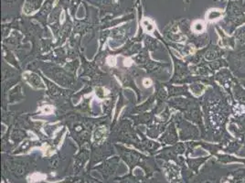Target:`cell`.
Instances as JSON below:
<instances>
[{"mask_svg": "<svg viewBox=\"0 0 245 183\" xmlns=\"http://www.w3.org/2000/svg\"><path fill=\"white\" fill-rule=\"evenodd\" d=\"M23 76L31 87L35 89H45V85L43 84V81H41V79L38 75L32 72H27L23 74Z\"/></svg>", "mask_w": 245, "mask_h": 183, "instance_id": "cell-1", "label": "cell"}, {"mask_svg": "<svg viewBox=\"0 0 245 183\" xmlns=\"http://www.w3.org/2000/svg\"><path fill=\"white\" fill-rule=\"evenodd\" d=\"M107 134H108V131L106 127L102 126V127L97 128L93 134V141L95 143H102L106 138Z\"/></svg>", "mask_w": 245, "mask_h": 183, "instance_id": "cell-2", "label": "cell"}, {"mask_svg": "<svg viewBox=\"0 0 245 183\" xmlns=\"http://www.w3.org/2000/svg\"><path fill=\"white\" fill-rule=\"evenodd\" d=\"M41 111L44 115H50L53 112V108L50 105H45L41 108Z\"/></svg>", "mask_w": 245, "mask_h": 183, "instance_id": "cell-3", "label": "cell"}, {"mask_svg": "<svg viewBox=\"0 0 245 183\" xmlns=\"http://www.w3.org/2000/svg\"><path fill=\"white\" fill-rule=\"evenodd\" d=\"M106 61H107V63H108L109 66L114 67V66L116 65V57H115V56H109V57L107 58Z\"/></svg>", "mask_w": 245, "mask_h": 183, "instance_id": "cell-4", "label": "cell"}, {"mask_svg": "<svg viewBox=\"0 0 245 183\" xmlns=\"http://www.w3.org/2000/svg\"><path fill=\"white\" fill-rule=\"evenodd\" d=\"M143 84L145 88H148V87H150L152 85V81L150 79H148V78H146V79H144L143 81Z\"/></svg>", "mask_w": 245, "mask_h": 183, "instance_id": "cell-5", "label": "cell"}, {"mask_svg": "<svg viewBox=\"0 0 245 183\" xmlns=\"http://www.w3.org/2000/svg\"><path fill=\"white\" fill-rule=\"evenodd\" d=\"M124 65H125V66H131V65H132V61H131L130 59L125 60V61H124Z\"/></svg>", "mask_w": 245, "mask_h": 183, "instance_id": "cell-6", "label": "cell"}]
</instances>
